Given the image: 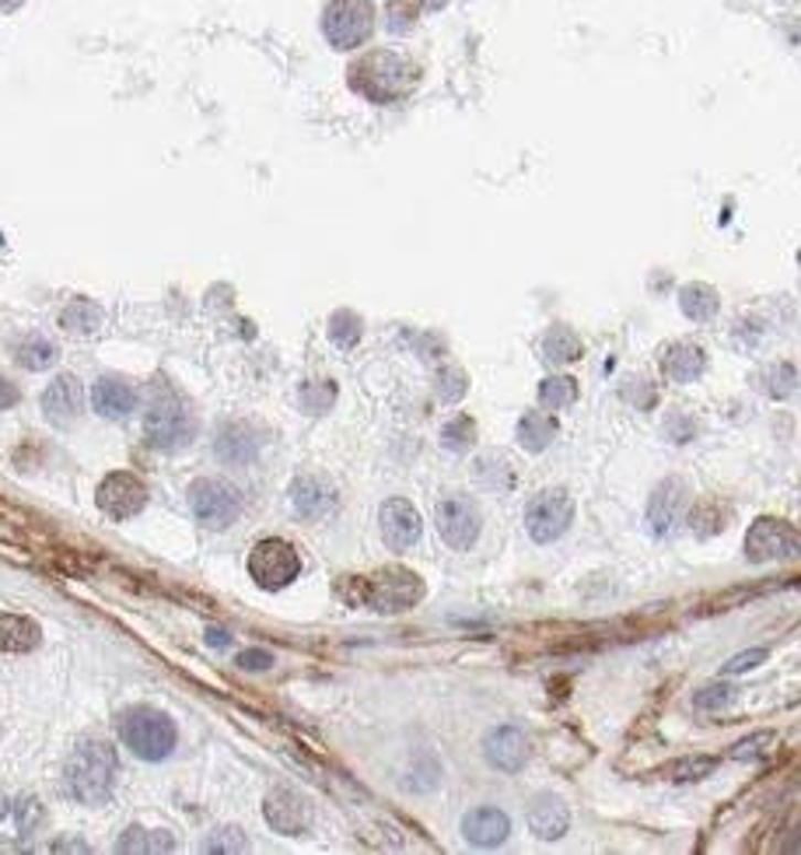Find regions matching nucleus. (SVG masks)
<instances>
[{"instance_id": "nucleus-1", "label": "nucleus", "mask_w": 801, "mask_h": 855, "mask_svg": "<svg viewBox=\"0 0 801 855\" xmlns=\"http://www.w3.org/2000/svg\"><path fill=\"white\" fill-rule=\"evenodd\" d=\"M346 81H351V88L357 95H364L367 102L388 106V102H399L417 88L420 67L406 53L372 50V53H364V56L354 60L351 71H346Z\"/></svg>"}, {"instance_id": "nucleus-2", "label": "nucleus", "mask_w": 801, "mask_h": 855, "mask_svg": "<svg viewBox=\"0 0 801 855\" xmlns=\"http://www.w3.org/2000/svg\"><path fill=\"white\" fill-rule=\"evenodd\" d=\"M340 597L375 614H399L424 600V582L409 568H378L375 576L340 579Z\"/></svg>"}, {"instance_id": "nucleus-3", "label": "nucleus", "mask_w": 801, "mask_h": 855, "mask_svg": "<svg viewBox=\"0 0 801 855\" xmlns=\"http://www.w3.org/2000/svg\"><path fill=\"white\" fill-rule=\"evenodd\" d=\"M116 750L106 740H81L64 768V779H67V792L77 803H88L98 806L113 796V785H116Z\"/></svg>"}, {"instance_id": "nucleus-4", "label": "nucleus", "mask_w": 801, "mask_h": 855, "mask_svg": "<svg viewBox=\"0 0 801 855\" xmlns=\"http://www.w3.org/2000/svg\"><path fill=\"white\" fill-rule=\"evenodd\" d=\"M119 737L140 761H165L175 750V722L158 708H130L119 716Z\"/></svg>"}, {"instance_id": "nucleus-5", "label": "nucleus", "mask_w": 801, "mask_h": 855, "mask_svg": "<svg viewBox=\"0 0 801 855\" xmlns=\"http://www.w3.org/2000/svg\"><path fill=\"white\" fill-rule=\"evenodd\" d=\"M193 418L172 390H158L148 414H143V435L154 450H182L193 439Z\"/></svg>"}, {"instance_id": "nucleus-6", "label": "nucleus", "mask_w": 801, "mask_h": 855, "mask_svg": "<svg viewBox=\"0 0 801 855\" xmlns=\"http://www.w3.org/2000/svg\"><path fill=\"white\" fill-rule=\"evenodd\" d=\"M375 29V11L367 0H330L322 14V32L337 50H357Z\"/></svg>"}, {"instance_id": "nucleus-7", "label": "nucleus", "mask_w": 801, "mask_h": 855, "mask_svg": "<svg viewBox=\"0 0 801 855\" xmlns=\"http://www.w3.org/2000/svg\"><path fill=\"white\" fill-rule=\"evenodd\" d=\"M301 572V558L298 551L287 540L280 537H270V540H259L253 547L249 555V576L259 589H270V593H277V589L291 585Z\"/></svg>"}, {"instance_id": "nucleus-8", "label": "nucleus", "mask_w": 801, "mask_h": 855, "mask_svg": "<svg viewBox=\"0 0 801 855\" xmlns=\"http://www.w3.org/2000/svg\"><path fill=\"white\" fill-rule=\"evenodd\" d=\"M574 522V498L564 487H546L525 508V529L536 543L560 540Z\"/></svg>"}, {"instance_id": "nucleus-9", "label": "nucleus", "mask_w": 801, "mask_h": 855, "mask_svg": "<svg viewBox=\"0 0 801 855\" xmlns=\"http://www.w3.org/2000/svg\"><path fill=\"white\" fill-rule=\"evenodd\" d=\"M801 555V534L777 516H759L746 534V558L752 564L763 561H791Z\"/></svg>"}, {"instance_id": "nucleus-10", "label": "nucleus", "mask_w": 801, "mask_h": 855, "mask_svg": "<svg viewBox=\"0 0 801 855\" xmlns=\"http://www.w3.org/2000/svg\"><path fill=\"white\" fill-rule=\"evenodd\" d=\"M190 508L203 526L224 529L242 516V495H238V487L228 484V481L200 477L190 487Z\"/></svg>"}, {"instance_id": "nucleus-11", "label": "nucleus", "mask_w": 801, "mask_h": 855, "mask_svg": "<svg viewBox=\"0 0 801 855\" xmlns=\"http://www.w3.org/2000/svg\"><path fill=\"white\" fill-rule=\"evenodd\" d=\"M480 526H483V519H480V508L472 498L448 495L438 502V534L451 551H469L480 537Z\"/></svg>"}, {"instance_id": "nucleus-12", "label": "nucleus", "mask_w": 801, "mask_h": 855, "mask_svg": "<svg viewBox=\"0 0 801 855\" xmlns=\"http://www.w3.org/2000/svg\"><path fill=\"white\" fill-rule=\"evenodd\" d=\"M95 502H98V508L109 519L122 522V519H134L140 508L148 505V487H143L140 477H134L127 471H116V474H109L106 481L98 484Z\"/></svg>"}, {"instance_id": "nucleus-13", "label": "nucleus", "mask_w": 801, "mask_h": 855, "mask_svg": "<svg viewBox=\"0 0 801 855\" xmlns=\"http://www.w3.org/2000/svg\"><path fill=\"white\" fill-rule=\"evenodd\" d=\"M263 817H266V824H270L277 834L298 838V834H305L308 824H312V806H308V800L301 796V792L287 789V785H277V789L266 792Z\"/></svg>"}, {"instance_id": "nucleus-14", "label": "nucleus", "mask_w": 801, "mask_h": 855, "mask_svg": "<svg viewBox=\"0 0 801 855\" xmlns=\"http://www.w3.org/2000/svg\"><path fill=\"white\" fill-rule=\"evenodd\" d=\"M43 821H46V810L35 796H29V792L0 800V842L25 845V842H32V834L43 827Z\"/></svg>"}, {"instance_id": "nucleus-15", "label": "nucleus", "mask_w": 801, "mask_h": 855, "mask_svg": "<svg viewBox=\"0 0 801 855\" xmlns=\"http://www.w3.org/2000/svg\"><path fill=\"white\" fill-rule=\"evenodd\" d=\"M378 526H382L385 547H388V551H396V555L409 551V547H417V540L424 534L420 513L406 498H388L382 505V513H378Z\"/></svg>"}, {"instance_id": "nucleus-16", "label": "nucleus", "mask_w": 801, "mask_h": 855, "mask_svg": "<svg viewBox=\"0 0 801 855\" xmlns=\"http://www.w3.org/2000/svg\"><path fill=\"white\" fill-rule=\"evenodd\" d=\"M686 513V484L680 477H669L654 487V495L648 502V526L654 537H669L680 526Z\"/></svg>"}, {"instance_id": "nucleus-17", "label": "nucleus", "mask_w": 801, "mask_h": 855, "mask_svg": "<svg viewBox=\"0 0 801 855\" xmlns=\"http://www.w3.org/2000/svg\"><path fill=\"white\" fill-rule=\"evenodd\" d=\"M483 754L498 771H522L528 761V737L519 726H498L487 732Z\"/></svg>"}, {"instance_id": "nucleus-18", "label": "nucleus", "mask_w": 801, "mask_h": 855, "mask_svg": "<svg viewBox=\"0 0 801 855\" xmlns=\"http://www.w3.org/2000/svg\"><path fill=\"white\" fill-rule=\"evenodd\" d=\"M462 834H466V842L477 845V848H498V845L508 842L511 821H508V813L498 810V806H477L462 817Z\"/></svg>"}, {"instance_id": "nucleus-19", "label": "nucleus", "mask_w": 801, "mask_h": 855, "mask_svg": "<svg viewBox=\"0 0 801 855\" xmlns=\"http://www.w3.org/2000/svg\"><path fill=\"white\" fill-rule=\"evenodd\" d=\"M528 827L536 838L543 842H557L567 834L570 827V810L560 796H553V792H540L536 800H532L528 806Z\"/></svg>"}, {"instance_id": "nucleus-20", "label": "nucleus", "mask_w": 801, "mask_h": 855, "mask_svg": "<svg viewBox=\"0 0 801 855\" xmlns=\"http://www.w3.org/2000/svg\"><path fill=\"white\" fill-rule=\"evenodd\" d=\"M81 403H85V390L74 376H56L46 393H43V414L53 424H74L81 414Z\"/></svg>"}, {"instance_id": "nucleus-21", "label": "nucleus", "mask_w": 801, "mask_h": 855, "mask_svg": "<svg viewBox=\"0 0 801 855\" xmlns=\"http://www.w3.org/2000/svg\"><path fill=\"white\" fill-rule=\"evenodd\" d=\"M337 505V492L322 477H298L291 484V508L298 519H322Z\"/></svg>"}, {"instance_id": "nucleus-22", "label": "nucleus", "mask_w": 801, "mask_h": 855, "mask_svg": "<svg viewBox=\"0 0 801 855\" xmlns=\"http://www.w3.org/2000/svg\"><path fill=\"white\" fill-rule=\"evenodd\" d=\"M214 453H217V460H224V463L245 466V463L256 460L259 442H256V435H253L249 424H224L221 432H217Z\"/></svg>"}, {"instance_id": "nucleus-23", "label": "nucleus", "mask_w": 801, "mask_h": 855, "mask_svg": "<svg viewBox=\"0 0 801 855\" xmlns=\"http://www.w3.org/2000/svg\"><path fill=\"white\" fill-rule=\"evenodd\" d=\"M43 642V627L22 614H0V653L25 656Z\"/></svg>"}, {"instance_id": "nucleus-24", "label": "nucleus", "mask_w": 801, "mask_h": 855, "mask_svg": "<svg viewBox=\"0 0 801 855\" xmlns=\"http://www.w3.org/2000/svg\"><path fill=\"white\" fill-rule=\"evenodd\" d=\"M92 403H95V411H98L102 418H127L134 407H137V393H134L130 382L109 379V376H106V379L95 382Z\"/></svg>"}, {"instance_id": "nucleus-25", "label": "nucleus", "mask_w": 801, "mask_h": 855, "mask_svg": "<svg viewBox=\"0 0 801 855\" xmlns=\"http://www.w3.org/2000/svg\"><path fill=\"white\" fill-rule=\"evenodd\" d=\"M662 369L672 382H696L707 369V355L696 344H672L662 358Z\"/></svg>"}, {"instance_id": "nucleus-26", "label": "nucleus", "mask_w": 801, "mask_h": 855, "mask_svg": "<svg viewBox=\"0 0 801 855\" xmlns=\"http://www.w3.org/2000/svg\"><path fill=\"white\" fill-rule=\"evenodd\" d=\"M116 848L122 852V855H140V852H148V855H161V852H172L175 848V838L169 831H148V827H127L119 834V842H116Z\"/></svg>"}, {"instance_id": "nucleus-27", "label": "nucleus", "mask_w": 801, "mask_h": 855, "mask_svg": "<svg viewBox=\"0 0 801 855\" xmlns=\"http://www.w3.org/2000/svg\"><path fill=\"white\" fill-rule=\"evenodd\" d=\"M557 432H560L557 421L546 418V414L528 411V414L519 418V445H522V450H528V453H543L546 445H553Z\"/></svg>"}, {"instance_id": "nucleus-28", "label": "nucleus", "mask_w": 801, "mask_h": 855, "mask_svg": "<svg viewBox=\"0 0 801 855\" xmlns=\"http://www.w3.org/2000/svg\"><path fill=\"white\" fill-rule=\"evenodd\" d=\"M680 309L696 323H707L717 316V309H722V298H717L711 284H686L680 292Z\"/></svg>"}, {"instance_id": "nucleus-29", "label": "nucleus", "mask_w": 801, "mask_h": 855, "mask_svg": "<svg viewBox=\"0 0 801 855\" xmlns=\"http://www.w3.org/2000/svg\"><path fill=\"white\" fill-rule=\"evenodd\" d=\"M543 358L549 365H570L581 358V340L567 327H549L543 337Z\"/></svg>"}, {"instance_id": "nucleus-30", "label": "nucleus", "mask_w": 801, "mask_h": 855, "mask_svg": "<svg viewBox=\"0 0 801 855\" xmlns=\"http://www.w3.org/2000/svg\"><path fill=\"white\" fill-rule=\"evenodd\" d=\"M102 309L95 302H85V298H77V302H71L67 309H64V316H60V327L64 330H71V334H95L98 327H102Z\"/></svg>"}, {"instance_id": "nucleus-31", "label": "nucleus", "mask_w": 801, "mask_h": 855, "mask_svg": "<svg viewBox=\"0 0 801 855\" xmlns=\"http://www.w3.org/2000/svg\"><path fill=\"white\" fill-rule=\"evenodd\" d=\"M574 400H578V382L570 376H549L540 382V403L546 411H564Z\"/></svg>"}, {"instance_id": "nucleus-32", "label": "nucleus", "mask_w": 801, "mask_h": 855, "mask_svg": "<svg viewBox=\"0 0 801 855\" xmlns=\"http://www.w3.org/2000/svg\"><path fill=\"white\" fill-rule=\"evenodd\" d=\"M763 393L767 397H773V400H784V397H791L794 393V386H798V369L791 361H777V365H770V369L763 372Z\"/></svg>"}, {"instance_id": "nucleus-33", "label": "nucleus", "mask_w": 801, "mask_h": 855, "mask_svg": "<svg viewBox=\"0 0 801 855\" xmlns=\"http://www.w3.org/2000/svg\"><path fill=\"white\" fill-rule=\"evenodd\" d=\"M18 361H22L29 372H43L56 361V348L46 337H29V340L18 344Z\"/></svg>"}, {"instance_id": "nucleus-34", "label": "nucleus", "mask_w": 801, "mask_h": 855, "mask_svg": "<svg viewBox=\"0 0 801 855\" xmlns=\"http://www.w3.org/2000/svg\"><path fill=\"white\" fill-rule=\"evenodd\" d=\"M472 442H477V421L472 418H456L441 428V445L448 453H469Z\"/></svg>"}, {"instance_id": "nucleus-35", "label": "nucleus", "mask_w": 801, "mask_h": 855, "mask_svg": "<svg viewBox=\"0 0 801 855\" xmlns=\"http://www.w3.org/2000/svg\"><path fill=\"white\" fill-rule=\"evenodd\" d=\"M714 768H717L714 758H683V761H672V764L665 768V775H669L672 782H701V779L711 775Z\"/></svg>"}, {"instance_id": "nucleus-36", "label": "nucleus", "mask_w": 801, "mask_h": 855, "mask_svg": "<svg viewBox=\"0 0 801 855\" xmlns=\"http://www.w3.org/2000/svg\"><path fill=\"white\" fill-rule=\"evenodd\" d=\"M361 319L354 316V313H346V309H340L333 319H330V337H333V344L337 348H354V344L361 340Z\"/></svg>"}, {"instance_id": "nucleus-37", "label": "nucleus", "mask_w": 801, "mask_h": 855, "mask_svg": "<svg viewBox=\"0 0 801 855\" xmlns=\"http://www.w3.org/2000/svg\"><path fill=\"white\" fill-rule=\"evenodd\" d=\"M203 848L207 852H249V838L242 834V827H221L211 834Z\"/></svg>"}, {"instance_id": "nucleus-38", "label": "nucleus", "mask_w": 801, "mask_h": 855, "mask_svg": "<svg viewBox=\"0 0 801 855\" xmlns=\"http://www.w3.org/2000/svg\"><path fill=\"white\" fill-rule=\"evenodd\" d=\"M466 390H469L466 372H459V369H441V372H438V397H441L445 403L462 400Z\"/></svg>"}, {"instance_id": "nucleus-39", "label": "nucleus", "mask_w": 801, "mask_h": 855, "mask_svg": "<svg viewBox=\"0 0 801 855\" xmlns=\"http://www.w3.org/2000/svg\"><path fill=\"white\" fill-rule=\"evenodd\" d=\"M773 732H756V737H749V740H743V743H735L731 747V758L735 761H752V758H763L767 750L773 747Z\"/></svg>"}, {"instance_id": "nucleus-40", "label": "nucleus", "mask_w": 801, "mask_h": 855, "mask_svg": "<svg viewBox=\"0 0 801 855\" xmlns=\"http://www.w3.org/2000/svg\"><path fill=\"white\" fill-rule=\"evenodd\" d=\"M337 400V390L333 386H325V393H319V382H312V386H305L301 390V403H305V411L308 414H322V411H330V403Z\"/></svg>"}, {"instance_id": "nucleus-41", "label": "nucleus", "mask_w": 801, "mask_h": 855, "mask_svg": "<svg viewBox=\"0 0 801 855\" xmlns=\"http://www.w3.org/2000/svg\"><path fill=\"white\" fill-rule=\"evenodd\" d=\"M735 698V690L728 687V684H714V687H704L701 695H696V708L701 711H717V708H725L728 701Z\"/></svg>"}, {"instance_id": "nucleus-42", "label": "nucleus", "mask_w": 801, "mask_h": 855, "mask_svg": "<svg viewBox=\"0 0 801 855\" xmlns=\"http://www.w3.org/2000/svg\"><path fill=\"white\" fill-rule=\"evenodd\" d=\"M767 659V648H749V653H738V656H731L725 666H722V674H749L752 666H759Z\"/></svg>"}, {"instance_id": "nucleus-43", "label": "nucleus", "mask_w": 801, "mask_h": 855, "mask_svg": "<svg viewBox=\"0 0 801 855\" xmlns=\"http://www.w3.org/2000/svg\"><path fill=\"white\" fill-rule=\"evenodd\" d=\"M414 18H417V8L406 4V0H393V4H388V29L393 32H409Z\"/></svg>"}, {"instance_id": "nucleus-44", "label": "nucleus", "mask_w": 801, "mask_h": 855, "mask_svg": "<svg viewBox=\"0 0 801 855\" xmlns=\"http://www.w3.org/2000/svg\"><path fill=\"white\" fill-rule=\"evenodd\" d=\"M238 666L242 669H270L274 656L266 653V648H245V653H238Z\"/></svg>"}, {"instance_id": "nucleus-45", "label": "nucleus", "mask_w": 801, "mask_h": 855, "mask_svg": "<svg viewBox=\"0 0 801 855\" xmlns=\"http://www.w3.org/2000/svg\"><path fill=\"white\" fill-rule=\"evenodd\" d=\"M14 403H18V390H14V382L0 379V411H8V407H14Z\"/></svg>"}, {"instance_id": "nucleus-46", "label": "nucleus", "mask_w": 801, "mask_h": 855, "mask_svg": "<svg viewBox=\"0 0 801 855\" xmlns=\"http://www.w3.org/2000/svg\"><path fill=\"white\" fill-rule=\"evenodd\" d=\"M207 642H211V645H228V631L211 627V631H207Z\"/></svg>"}, {"instance_id": "nucleus-47", "label": "nucleus", "mask_w": 801, "mask_h": 855, "mask_svg": "<svg viewBox=\"0 0 801 855\" xmlns=\"http://www.w3.org/2000/svg\"><path fill=\"white\" fill-rule=\"evenodd\" d=\"M67 848H77V852H88V842H56L53 852H67Z\"/></svg>"}, {"instance_id": "nucleus-48", "label": "nucleus", "mask_w": 801, "mask_h": 855, "mask_svg": "<svg viewBox=\"0 0 801 855\" xmlns=\"http://www.w3.org/2000/svg\"><path fill=\"white\" fill-rule=\"evenodd\" d=\"M18 4H22V0H0V11H14Z\"/></svg>"}, {"instance_id": "nucleus-49", "label": "nucleus", "mask_w": 801, "mask_h": 855, "mask_svg": "<svg viewBox=\"0 0 801 855\" xmlns=\"http://www.w3.org/2000/svg\"><path fill=\"white\" fill-rule=\"evenodd\" d=\"M445 0H424V8H441Z\"/></svg>"}, {"instance_id": "nucleus-50", "label": "nucleus", "mask_w": 801, "mask_h": 855, "mask_svg": "<svg viewBox=\"0 0 801 855\" xmlns=\"http://www.w3.org/2000/svg\"><path fill=\"white\" fill-rule=\"evenodd\" d=\"M798 267H801V253H798Z\"/></svg>"}]
</instances>
